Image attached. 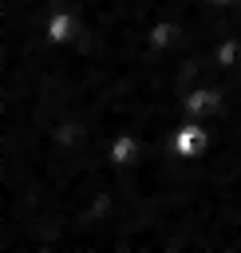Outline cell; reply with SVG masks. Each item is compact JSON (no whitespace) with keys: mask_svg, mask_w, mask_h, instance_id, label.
Returning a JSON list of instances; mask_svg holds the SVG:
<instances>
[{"mask_svg":"<svg viewBox=\"0 0 241 253\" xmlns=\"http://www.w3.org/2000/svg\"><path fill=\"white\" fill-rule=\"evenodd\" d=\"M115 158H130V138H122V142H115Z\"/></svg>","mask_w":241,"mask_h":253,"instance_id":"3957f363","label":"cell"},{"mask_svg":"<svg viewBox=\"0 0 241 253\" xmlns=\"http://www.w3.org/2000/svg\"><path fill=\"white\" fill-rule=\"evenodd\" d=\"M47 36H51V40H67V36H71V20H67V16H55Z\"/></svg>","mask_w":241,"mask_h":253,"instance_id":"7a4b0ae2","label":"cell"},{"mask_svg":"<svg viewBox=\"0 0 241 253\" xmlns=\"http://www.w3.org/2000/svg\"><path fill=\"white\" fill-rule=\"evenodd\" d=\"M178 154H201V146H205V130L201 126H186L182 134H178Z\"/></svg>","mask_w":241,"mask_h":253,"instance_id":"6da1fadb","label":"cell"}]
</instances>
